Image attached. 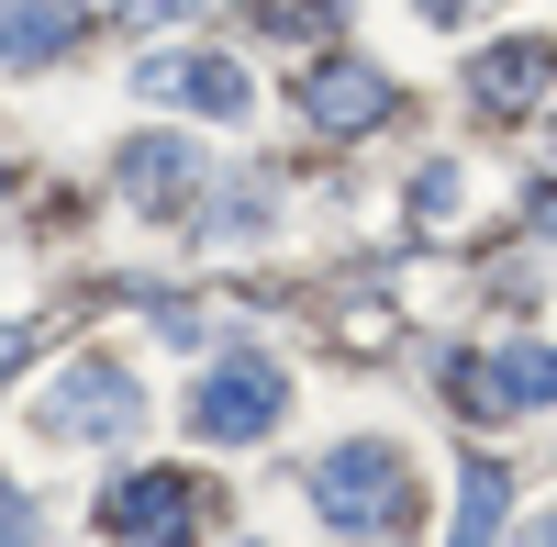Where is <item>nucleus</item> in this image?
Instances as JSON below:
<instances>
[{
  "instance_id": "obj_8",
  "label": "nucleus",
  "mask_w": 557,
  "mask_h": 547,
  "mask_svg": "<svg viewBox=\"0 0 557 547\" xmlns=\"http://www.w3.org/2000/svg\"><path fill=\"white\" fill-rule=\"evenodd\" d=\"M546 78H557L546 45H491V57H469V101H480V112H524Z\"/></svg>"
},
{
  "instance_id": "obj_12",
  "label": "nucleus",
  "mask_w": 557,
  "mask_h": 547,
  "mask_svg": "<svg viewBox=\"0 0 557 547\" xmlns=\"http://www.w3.org/2000/svg\"><path fill=\"white\" fill-rule=\"evenodd\" d=\"M0 547H34V503L23 491H0Z\"/></svg>"
},
{
  "instance_id": "obj_4",
  "label": "nucleus",
  "mask_w": 557,
  "mask_h": 547,
  "mask_svg": "<svg viewBox=\"0 0 557 547\" xmlns=\"http://www.w3.org/2000/svg\"><path fill=\"white\" fill-rule=\"evenodd\" d=\"M134 414H146V391H134L112 357H78V369L45 391V436H134Z\"/></svg>"
},
{
  "instance_id": "obj_7",
  "label": "nucleus",
  "mask_w": 557,
  "mask_h": 547,
  "mask_svg": "<svg viewBox=\"0 0 557 547\" xmlns=\"http://www.w3.org/2000/svg\"><path fill=\"white\" fill-rule=\"evenodd\" d=\"M301 112H312L323 134H357V123H380V112H391V78H380V68H357V57H346V68H312V78H301Z\"/></svg>"
},
{
  "instance_id": "obj_3",
  "label": "nucleus",
  "mask_w": 557,
  "mask_h": 547,
  "mask_svg": "<svg viewBox=\"0 0 557 547\" xmlns=\"http://www.w3.org/2000/svg\"><path fill=\"white\" fill-rule=\"evenodd\" d=\"M278 414H290V380H278L268 357H235V369H212V380L190 391V425H201L212 447H257Z\"/></svg>"
},
{
  "instance_id": "obj_9",
  "label": "nucleus",
  "mask_w": 557,
  "mask_h": 547,
  "mask_svg": "<svg viewBox=\"0 0 557 547\" xmlns=\"http://www.w3.org/2000/svg\"><path fill=\"white\" fill-rule=\"evenodd\" d=\"M67 34H78V0H23V12L0 23V57H12V68H34V57H57Z\"/></svg>"
},
{
  "instance_id": "obj_16",
  "label": "nucleus",
  "mask_w": 557,
  "mask_h": 547,
  "mask_svg": "<svg viewBox=\"0 0 557 547\" xmlns=\"http://www.w3.org/2000/svg\"><path fill=\"white\" fill-rule=\"evenodd\" d=\"M457 12H469V0H424V23H457Z\"/></svg>"
},
{
  "instance_id": "obj_15",
  "label": "nucleus",
  "mask_w": 557,
  "mask_h": 547,
  "mask_svg": "<svg viewBox=\"0 0 557 547\" xmlns=\"http://www.w3.org/2000/svg\"><path fill=\"white\" fill-rule=\"evenodd\" d=\"M524 547H557V514H535V525H524Z\"/></svg>"
},
{
  "instance_id": "obj_10",
  "label": "nucleus",
  "mask_w": 557,
  "mask_h": 547,
  "mask_svg": "<svg viewBox=\"0 0 557 547\" xmlns=\"http://www.w3.org/2000/svg\"><path fill=\"white\" fill-rule=\"evenodd\" d=\"M491 536H502V470L480 459L469 481H457V547H491Z\"/></svg>"
},
{
  "instance_id": "obj_13",
  "label": "nucleus",
  "mask_w": 557,
  "mask_h": 547,
  "mask_svg": "<svg viewBox=\"0 0 557 547\" xmlns=\"http://www.w3.org/2000/svg\"><path fill=\"white\" fill-rule=\"evenodd\" d=\"M101 12H123V23H168V12H190V0H101Z\"/></svg>"
},
{
  "instance_id": "obj_1",
  "label": "nucleus",
  "mask_w": 557,
  "mask_h": 547,
  "mask_svg": "<svg viewBox=\"0 0 557 547\" xmlns=\"http://www.w3.org/2000/svg\"><path fill=\"white\" fill-rule=\"evenodd\" d=\"M312 503H323V525L335 536H380V547H401L412 525H424V491H412V459L401 447H380V436H346L335 459H312Z\"/></svg>"
},
{
  "instance_id": "obj_14",
  "label": "nucleus",
  "mask_w": 557,
  "mask_h": 547,
  "mask_svg": "<svg viewBox=\"0 0 557 547\" xmlns=\"http://www.w3.org/2000/svg\"><path fill=\"white\" fill-rule=\"evenodd\" d=\"M34 357V325H0V369H23Z\"/></svg>"
},
{
  "instance_id": "obj_17",
  "label": "nucleus",
  "mask_w": 557,
  "mask_h": 547,
  "mask_svg": "<svg viewBox=\"0 0 557 547\" xmlns=\"http://www.w3.org/2000/svg\"><path fill=\"white\" fill-rule=\"evenodd\" d=\"M12 12H23V0H0V23H12Z\"/></svg>"
},
{
  "instance_id": "obj_2",
  "label": "nucleus",
  "mask_w": 557,
  "mask_h": 547,
  "mask_svg": "<svg viewBox=\"0 0 557 547\" xmlns=\"http://www.w3.org/2000/svg\"><path fill=\"white\" fill-rule=\"evenodd\" d=\"M201 514H212V491L178 481V470H134L123 491H101V536L112 547H190Z\"/></svg>"
},
{
  "instance_id": "obj_5",
  "label": "nucleus",
  "mask_w": 557,
  "mask_h": 547,
  "mask_svg": "<svg viewBox=\"0 0 557 547\" xmlns=\"http://www.w3.org/2000/svg\"><path fill=\"white\" fill-rule=\"evenodd\" d=\"M469 414H557V347H502L480 369H457Z\"/></svg>"
},
{
  "instance_id": "obj_11",
  "label": "nucleus",
  "mask_w": 557,
  "mask_h": 547,
  "mask_svg": "<svg viewBox=\"0 0 557 547\" xmlns=\"http://www.w3.org/2000/svg\"><path fill=\"white\" fill-rule=\"evenodd\" d=\"M346 0H268V34H335Z\"/></svg>"
},
{
  "instance_id": "obj_6",
  "label": "nucleus",
  "mask_w": 557,
  "mask_h": 547,
  "mask_svg": "<svg viewBox=\"0 0 557 547\" xmlns=\"http://www.w3.org/2000/svg\"><path fill=\"white\" fill-rule=\"evenodd\" d=\"M190 179H201V146H190V134H123V157H112V191L146 202V212L178 202Z\"/></svg>"
}]
</instances>
